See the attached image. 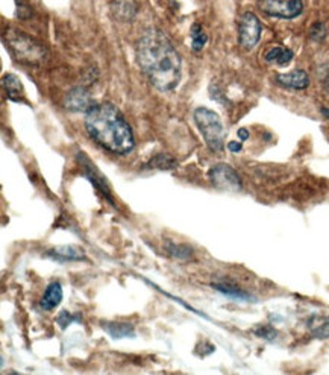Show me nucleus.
Segmentation results:
<instances>
[{"label": "nucleus", "instance_id": "f257e3e1", "mask_svg": "<svg viewBox=\"0 0 329 375\" xmlns=\"http://www.w3.org/2000/svg\"><path fill=\"white\" fill-rule=\"evenodd\" d=\"M137 59L143 73L159 92H172L181 81V56L159 29H147L138 39Z\"/></svg>", "mask_w": 329, "mask_h": 375}, {"label": "nucleus", "instance_id": "f03ea898", "mask_svg": "<svg viewBox=\"0 0 329 375\" xmlns=\"http://www.w3.org/2000/svg\"><path fill=\"white\" fill-rule=\"evenodd\" d=\"M85 130L92 140L116 155L132 152L135 138L125 116L113 104H96L85 113Z\"/></svg>", "mask_w": 329, "mask_h": 375}, {"label": "nucleus", "instance_id": "7ed1b4c3", "mask_svg": "<svg viewBox=\"0 0 329 375\" xmlns=\"http://www.w3.org/2000/svg\"><path fill=\"white\" fill-rule=\"evenodd\" d=\"M6 46L20 63L29 66H39L46 59V47L37 39L17 29H9L4 37Z\"/></svg>", "mask_w": 329, "mask_h": 375}, {"label": "nucleus", "instance_id": "20e7f679", "mask_svg": "<svg viewBox=\"0 0 329 375\" xmlns=\"http://www.w3.org/2000/svg\"><path fill=\"white\" fill-rule=\"evenodd\" d=\"M193 117L209 149L214 152H222L225 149V130L222 118L218 117L217 113L205 106L197 108Z\"/></svg>", "mask_w": 329, "mask_h": 375}, {"label": "nucleus", "instance_id": "39448f33", "mask_svg": "<svg viewBox=\"0 0 329 375\" xmlns=\"http://www.w3.org/2000/svg\"><path fill=\"white\" fill-rule=\"evenodd\" d=\"M208 178L211 184L218 190L223 192H242L243 183L242 178L235 172L232 166H229L226 163H218L213 166L208 172Z\"/></svg>", "mask_w": 329, "mask_h": 375}, {"label": "nucleus", "instance_id": "423d86ee", "mask_svg": "<svg viewBox=\"0 0 329 375\" xmlns=\"http://www.w3.org/2000/svg\"><path fill=\"white\" fill-rule=\"evenodd\" d=\"M260 11L268 17L292 20L304 13L302 0H256Z\"/></svg>", "mask_w": 329, "mask_h": 375}, {"label": "nucleus", "instance_id": "0eeeda50", "mask_svg": "<svg viewBox=\"0 0 329 375\" xmlns=\"http://www.w3.org/2000/svg\"><path fill=\"white\" fill-rule=\"evenodd\" d=\"M76 160H77L79 166H81V171H82V173H84V176L87 178V180L92 183V185L94 187V189L105 197L106 202H109L114 207L116 202H114V196H113V192H111V187H109L108 180L102 175V172L97 169L96 164L92 160H89L88 155H85L84 152H77Z\"/></svg>", "mask_w": 329, "mask_h": 375}, {"label": "nucleus", "instance_id": "6e6552de", "mask_svg": "<svg viewBox=\"0 0 329 375\" xmlns=\"http://www.w3.org/2000/svg\"><path fill=\"white\" fill-rule=\"evenodd\" d=\"M263 25L254 13L246 11L238 18V44L246 51L254 49L261 38Z\"/></svg>", "mask_w": 329, "mask_h": 375}, {"label": "nucleus", "instance_id": "1a4fd4ad", "mask_svg": "<svg viewBox=\"0 0 329 375\" xmlns=\"http://www.w3.org/2000/svg\"><path fill=\"white\" fill-rule=\"evenodd\" d=\"M94 101L92 94H89L84 87H77L73 88L72 92H70L66 99H64V106L67 108L68 111H73V113H87L92 110L94 106Z\"/></svg>", "mask_w": 329, "mask_h": 375}, {"label": "nucleus", "instance_id": "9d476101", "mask_svg": "<svg viewBox=\"0 0 329 375\" xmlns=\"http://www.w3.org/2000/svg\"><path fill=\"white\" fill-rule=\"evenodd\" d=\"M275 81L279 87L288 90H305L310 85V76L305 70H293L288 73H278Z\"/></svg>", "mask_w": 329, "mask_h": 375}, {"label": "nucleus", "instance_id": "9b49d317", "mask_svg": "<svg viewBox=\"0 0 329 375\" xmlns=\"http://www.w3.org/2000/svg\"><path fill=\"white\" fill-rule=\"evenodd\" d=\"M138 13V0H113L111 14L117 22H131Z\"/></svg>", "mask_w": 329, "mask_h": 375}, {"label": "nucleus", "instance_id": "f8f14e48", "mask_svg": "<svg viewBox=\"0 0 329 375\" xmlns=\"http://www.w3.org/2000/svg\"><path fill=\"white\" fill-rule=\"evenodd\" d=\"M46 255L49 259H54L61 263L85 260L84 250L77 248V246H58V248H52L51 251H47Z\"/></svg>", "mask_w": 329, "mask_h": 375}, {"label": "nucleus", "instance_id": "ddd939ff", "mask_svg": "<svg viewBox=\"0 0 329 375\" xmlns=\"http://www.w3.org/2000/svg\"><path fill=\"white\" fill-rule=\"evenodd\" d=\"M104 331H106L113 339H128L135 338V328L132 324L120 322V321H105L101 324Z\"/></svg>", "mask_w": 329, "mask_h": 375}, {"label": "nucleus", "instance_id": "4468645a", "mask_svg": "<svg viewBox=\"0 0 329 375\" xmlns=\"http://www.w3.org/2000/svg\"><path fill=\"white\" fill-rule=\"evenodd\" d=\"M63 301V285L58 281H54L47 285V289L43 295L42 301H39V305H42L43 310L51 312L56 309L59 304Z\"/></svg>", "mask_w": 329, "mask_h": 375}, {"label": "nucleus", "instance_id": "2eb2a0df", "mask_svg": "<svg viewBox=\"0 0 329 375\" xmlns=\"http://www.w3.org/2000/svg\"><path fill=\"white\" fill-rule=\"evenodd\" d=\"M294 58V54L292 49L284 47V46H275L271 47L264 55L266 63L268 64H276V66H287L292 63V59Z\"/></svg>", "mask_w": 329, "mask_h": 375}, {"label": "nucleus", "instance_id": "dca6fc26", "mask_svg": "<svg viewBox=\"0 0 329 375\" xmlns=\"http://www.w3.org/2000/svg\"><path fill=\"white\" fill-rule=\"evenodd\" d=\"M213 289H216L217 292H221L225 296H229V298L232 300H238V301H255L254 296L251 293H247L246 290L240 289L238 285L232 284V283H213Z\"/></svg>", "mask_w": 329, "mask_h": 375}, {"label": "nucleus", "instance_id": "f3484780", "mask_svg": "<svg viewBox=\"0 0 329 375\" xmlns=\"http://www.w3.org/2000/svg\"><path fill=\"white\" fill-rule=\"evenodd\" d=\"M4 90L8 96L9 101L18 102L23 97V85L20 82V79L13 73H5L2 78Z\"/></svg>", "mask_w": 329, "mask_h": 375}, {"label": "nucleus", "instance_id": "a211bd4d", "mask_svg": "<svg viewBox=\"0 0 329 375\" xmlns=\"http://www.w3.org/2000/svg\"><path fill=\"white\" fill-rule=\"evenodd\" d=\"M308 330L316 339H329V316H313L308 321Z\"/></svg>", "mask_w": 329, "mask_h": 375}, {"label": "nucleus", "instance_id": "6ab92c4d", "mask_svg": "<svg viewBox=\"0 0 329 375\" xmlns=\"http://www.w3.org/2000/svg\"><path fill=\"white\" fill-rule=\"evenodd\" d=\"M178 166V161L172 155L168 154H156L155 156H152V160L147 163V167H151V169H158V171H172Z\"/></svg>", "mask_w": 329, "mask_h": 375}, {"label": "nucleus", "instance_id": "aec40b11", "mask_svg": "<svg viewBox=\"0 0 329 375\" xmlns=\"http://www.w3.org/2000/svg\"><path fill=\"white\" fill-rule=\"evenodd\" d=\"M166 250H167L168 255L173 257V259H176V260H190L193 257V250L190 248V246L182 245V243L167 242Z\"/></svg>", "mask_w": 329, "mask_h": 375}, {"label": "nucleus", "instance_id": "412c9836", "mask_svg": "<svg viewBox=\"0 0 329 375\" xmlns=\"http://www.w3.org/2000/svg\"><path fill=\"white\" fill-rule=\"evenodd\" d=\"M190 35H192V47L194 52H201L202 49L205 47L206 42H208V37L205 34V31L202 29V26L199 23H194L192 26V31H190Z\"/></svg>", "mask_w": 329, "mask_h": 375}, {"label": "nucleus", "instance_id": "4be33fe9", "mask_svg": "<svg viewBox=\"0 0 329 375\" xmlns=\"http://www.w3.org/2000/svg\"><path fill=\"white\" fill-rule=\"evenodd\" d=\"M328 35H329V29H328V26H326L325 23H322V22L314 23V25L311 26V29H310V37H311V39H314V42H317V43H323V42H326Z\"/></svg>", "mask_w": 329, "mask_h": 375}, {"label": "nucleus", "instance_id": "5701e85b", "mask_svg": "<svg viewBox=\"0 0 329 375\" xmlns=\"http://www.w3.org/2000/svg\"><path fill=\"white\" fill-rule=\"evenodd\" d=\"M79 321H81V316H79V314H72V313L67 312V310H63L61 313L58 314V318H56V324L63 330H66L68 327V325H72L73 322H79Z\"/></svg>", "mask_w": 329, "mask_h": 375}, {"label": "nucleus", "instance_id": "b1692460", "mask_svg": "<svg viewBox=\"0 0 329 375\" xmlns=\"http://www.w3.org/2000/svg\"><path fill=\"white\" fill-rule=\"evenodd\" d=\"M254 333L258 336V338H261L264 340H268V342H272L276 339V336H278V331L271 327V325H261V327H256L254 330Z\"/></svg>", "mask_w": 329, "mask_h": 375}, {"label": "nucleus", "instance_id": "393cba45", "mask_svg": "<svg viewBox=\"0 0 329 375\" xmlns=\"http://www.w3.org/2000/svg\"><path fill=\"white\" fill-rule=\"evenodd\" d=\"M228 149L231 152H240L243 149V145L240 142H229L228 143Z\"/></svg>", "mask_w": 329, "mask_h": 375}, {"label": "nucleus", "instance_id": "a878e982", "mask_svg": "<svg viewBox=\"0 0 329 375\" xmlns=\"http://www.w3.org/2000/svg\"><path fill=\"white\" fill-rule=\"evenodd\" d=\"M237 135H238V138H240L242 142H244L249 138V131L246 130V128H240V130H238V133H237Z\"/></svg>", "mask_w": 329, "mask_h": 375}, {"label": "nucleus", "instance_id": "bb28decb", "mask_svg": "<svg viewBox=\"0 0 329 375\" xmlns=\"http://www.w3.org/2000/svg\"><path fill=\"white\" fill-rule=\"evenodd\" d=\"M322 113H323L325 117L329 118V108H322Z\"/></svg>", "mask_w": 329, "mask_h": 375}, {"label": "nucleus", "instance_id": "cd10ccee", "mask_svg": "<svg viewBox=\"0 0 329 375\" xmlns=\"http://www.w3.org/2000/svg\"><path fill=\"white\" fill-rule=\"evenodd\" d=\"M325 88H326V92L329 93V76L326 78V81H325Z\"/></svg>", "mask_w": 329, "mask_h": 375}]
</instances>
